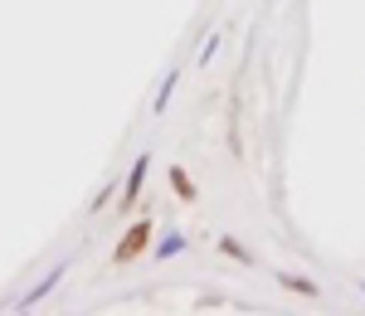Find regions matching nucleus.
<instances>
[{
	"label": "nucleus",
	"instance_id": "obj_1",
	"mask_svg": "<svg viewBox=\"0 0 365 316\" xmlns=\"http://www.w3.org/2000/svg\"><path fill=\"white\" fill-rule=\"evenodd\" d=\"M141 248H146V224H137V229L127 233L122 243H117V263H127V258H137Z\"/></svg>",
	"mask_w": 365,
	"mask_h": 316
},
{
	"label": "nucleus",
	"instance_id": "obj_2",
	"mask_svg": "<svg viewBox=\"0 0 365 316\" xmlns=\"http://www.w3.org/2000/svg\"><path fill=\"white\" fill-rule=\"evenodd\" d=\"M141 180H146V156H141L137 166H132V180H127V190H122V204H132V195L141 190Z\"/></svg>",
	"mask_w": 365,
	"mask_h": 316
},
{
	"label": "nucleus",
	"instance_id": "obj_3",
	"mask_svg": "<svg viewBox=\"0 0 365 316\" xmlns=\"http://www.w3.org/2000/svg\"><path fill=\"white\" fill-rule=\"evenodd\" d=\"M170 185H175V190H180V195H185V200H190V195H195V190H190V180H185V175H180V171H170Z\"/></svg>",
	"mask_w": 365,
	"mask_h": 316
}]
</instances>
